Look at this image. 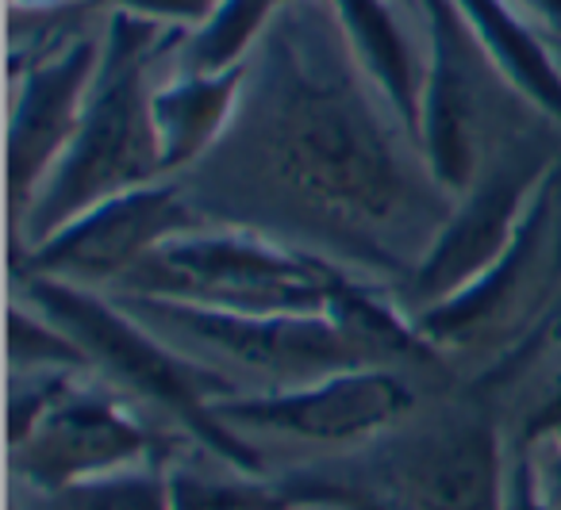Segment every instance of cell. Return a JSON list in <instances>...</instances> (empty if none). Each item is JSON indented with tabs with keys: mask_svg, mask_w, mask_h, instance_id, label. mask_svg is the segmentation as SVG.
<instances>
[{
	"mask_svg": "<svg viewBox=\"0 0 561 510\" xmlns=\"http://www.w3.org/2000/svg\"><path fill=\"white\" fill-rule=\"evenodd\" d=\"M412 4H420V0H412Z\"/></svg>",
	"mask_w": 561,
	"mask_h": 510,
	"instance_id": "29",
	"label": "cell"
},
{
	"mask_svg": "<svg viewBox=\"0 0 561 510\" xmlns=\"http://www.w3.org/2000/svg\"><path fill=\"white\" fill-rule=\"evenodd\" d=\"M550 438H561V376L546 387V395L530 407V415L523 418L515 449H538Z\"/></svg>",
	"mask_w": 561,
	"mask_h": 510,
	"instance_id": "23",
	"label": "cell"
},
{
	"mask_svg": "<svg viewBox=\"0 0 561 510\" xmlns=\"http://www.w3.org/2000/svg\"><path fill=\"white\" fill-rule=\"evenodd\" d=\"M558 50H561V43H558Z\"/></svg>",
	"mask_w": 561,
	"mask_h": 510,
	"instance_id": "30",
	"label": "cell"
},
{
	"mask_svg": "<svg viewBox=\"0 0 561 510\" xmlns=\"http://www.w3.org/2000/svg\"><path fill=\"white\" fill-rule=\"evenodd\" d=\"M247 73V66L201 73L173 62V70L158 78L154 96H150V119H154L165 177L193 173L224 142L239 116Z\"/></svg>",
	"mask_w": 561,
	"mask_h": 510,
	"instance_id": "14",
	"label": "cell"
},
{
	"mask_svg": "<svg viewBox=\"0 0 561 510\" xmlns=\"http://www.w3.org/2000/svg\"><path fill=\"white\" fill-rule=\"evenodd\" d=\"M12 280L20 288V300L35 303L85 349L89 369L96 376L119 387L127 399L162 410L201 453L234 464L242 472H265L257 449L227 422H219V415L211 410L216 399L242 392L224 369L173 346L170 338H162L154 326H147L116 295L101 292V288L70 285L58 277Z\"/></svg>",
	"mask_w": 561,
	"mask_h": 510,
	"instance_id": "4",
	"label": "cell"
},
{
	"mask_svg": "<svg viewBox=\"0 0 561 510\" xmlns=\"http://www.w3.org/2000/svg\"><path fill=\"white\" fill-rule=\"evenodd\" d=\"M9 441L12 472L43 499L178 456V445L119 387L81 369L16 372Z\"/></svg>",
	"mask_w": 561,
	"mask_h": 510,
	"instance_id": "6",
	"label": "cell"
},
{
	"mask_svg": "<svg viewBox=\"0 0 561 510\" xmlns=\"http://www.w3.org/2000/svg\"><path fill=\"white\" fill-rule=\"evenodd\" d=\"M89 9H108V12H127V16L154 20L165 27H196L216 0H85Z\"/></svg>",
	"mask_w": 561,
	"mask_h": 510,
	"instance_id": "22",
	"label": "cell"
},
{
	"mask_svg": "<svg viewBox=\"0 0 561 510\" xmlns=\"http://www.w3.org/2000/svg\"><path fill=\"white\" fill-rule=\"evenodd\" d=\"M454 9L500 81L561 131V50L546 47L535 20L515 0H454Z\"/></svg>",
	"mask_w": 561,
	"mask_h": 510,
	"instance_id": "15",
	"label": "cell"
},
{
	"mask_svg": "<svg viewBox=\"0 0 561 510\" xmlns=\"http://www.w3.org/2000/svg\"><path fill=\"white\" fill-rule=\"evenodd\" d=\"M530 453V468H535V491L542 510H561V438L542 441L538 449H523Z\"/></svg>",
	"mask_w": 561,
	"mask_h": 510,
	"instance_id": "24",
	"label": "cell"
},
{
	"mask_svg": "<svg viewBox=\"0 0 561 510\" xmlns=\"http://www.w3.org/2000/svg\"><path fill=\"white\" fill-rule=\"evenodd\" d=\"M507 461L500 430L481 410H454L389 430L323 468L385 495L404 510H507Z\"/></svg>",
	"mask_w": 561,
	"mask_h": 510,
	"instance_id": "8",
	"label": "cell"
},
{
	"mask_svg": "<svg viewBox=\"0 0 561 510\" xmlns=\"http://www.w3.org/2000/svg\"><path fill=\"white\" fill-rule=\"evenodd\" d=\"M66 4H85V0H12L16 12H35V9H66Z\"/></svg>",
	"mask_w": 561,
	"mask_h": 510,
	"instance_id": "27",
	"label": "cell"
},
{
	"mask_svg": "<svg viewBox=\"0 0 561 510\" xmlns=\"http://www.w3.org/2000/svg\"><path fill=\"white\" fill-rule=\"evenodd\" d=\"M415 9L427 24V66H423L415 142L431 177L458 200L484 165L477 70L492 62L469 35L454 0H420Z\"/></svg>",
	"mask_w": 561,
	"mask_h": 510,
	"instance_id": "12",
	"label": "cell"
},
{
	"mask_svg": "<svg viewBox=\"0 0 561 510\" xmlns=\"http://www.w3.org/2000/svg\"><path fill=\"white\" fill-rule=\"evenodd\" d=\"M116 292L170 295L247 315H328L369 338L392 361L438 357L420 338L400 295L381 280L247 223L208 219L173 234Z\"/></svg>",
	"mask_w": 561,
	"mask_h": 510,
	"instance_id": "2",
	"label": "cell"
},
{
	"mask_svg": "<svg viewBox=\"0 0 561 510\" xmlns=\"http://www.w3.org/2000/svg\"><path fill=\"white\" fill-rule=\"evenodd\" d=\"M131 315L154 326L162 338L201 361L234 364L270 380L265 387H289L358 364H397L358 331L328 315H247V311L204 308L170 295L112 292ZM219 369V364H216Z\"/></svg>",
	"mask_w": 561,
	"mask_h": 510,
	"instance_id": "7",
	"label": "cell"
},
{
	"mask_svg": "<svg viewBox=\"0 0 561 510\" xmlns=\"http://www.w3.org/2000/svg\"><path fill=\"white\" fill-rule=\"evenodd\" d=\"M558 162L561 154L542 139H507L484 158L473 185L454 200L427 254L400 285V303L408 308V315L466 288L477 273H484L504 254L542 177Z\"/></svg>",
	"mask_w": 561,
	"mask_h": 510,
	"instance_id": "9",
	"label": "cell"
},
{
	"mask_svg": "<svg viewBox=\"0 0 561 510\" xmlns=\"http://www.w3.org/2000/svg\"><path fill=\"white\" fill-rule=\"evenodd\" d=\"M507 510H542L535 491L530 453H523V449H512V461H507Z\"/></svg>",
	"mask_w": 561,
	"mask_h": 510,
	"instance_id": "25",
	"label": "cell"
},
{
	"mask_svg": "<svg viewBox=\"0 0 561 510\" xmlns=\"http://www.w3.org/2000/svg\"><path fill=\"white\" fill-rule=\"evenodd\" d=\"M9 346H12V369H89V357L62 326L50 315H43L35 303L16 300L12 303V323H9Z\"/></svg>",
	"mask_w": 561,
	"mask_h": 510,
	"instance_id": "20",
	"label": "cell"
},
{
	"mask_svg": "<svg viewBox=\"0 0 561 510\" xmlns=\"http://www.w3.org/2000/svg\"><path fill=\"white\" fill-rule=\"evenodd\" d=\"M285 0H216L208 16L188 27L173 62L201 73H224L247 66L262 35L270 32L273 16Z\"/></svg>",
	"mask_w": 561,
	"mask_h": 510,
	"instance_id": "17",
	"label": "cell"
},
{
	"mask_svg": "<svg viewBox=\"0 0 561 510\" xmlns=\"http://www.w3.org/2000/svg\"><path fill=\"white\" fill-rule=\"evenodd\" d=\"M553 341H561V315H558V323H553V331H550V346Z\"/></svg>",
	"mask_w": 561,
	"mask_h": 510,
	"instance_id": "28",
	"label": "cell"
},
{
	"mask_svg": "<svg viewBox=\"0 0 561 510\" xmlns=\"http://www.w3.org/2000/svg\"><path fill=\"white\" fill-rule=\"evenodd\" d=\"M208 223L181 177H162L93 204L12 262V277H58L85 288H119L162 242Z\"/></svg>",
	"mask_w": 561,
	"mask_h": 510,
	"instance_id": "10",
	"label": "cell"
},
{
	"mask_svg": "<svg viewBox=\"0 0 561 510\" xmlns=\"http://www.w3.org/2000/svg\"><path fill=\"white\" fill-rule=\"evenodd\" d=\"M239 116L196 170L242 193L231 223H289L404 285L454 196L358 62L328 0H285L247 62Z\"/></svg>",
	"mask_w": 561,
	"mask_h": 510,
	"instance_id": "1",
	"label": "cell"
},
{
	"mask_svg": "<svg viewBox=\"0 0 561 510\" xmlns=\"http://www.w3.org/2000/svg\"><path fill=\"white\" fill-rule=\"evenodd\" d=\"M181 39L185 27H165L127 12L104 16L101 70L89 93L85 119L16 219L20 246H35L108 196L165 177L150 96L158 85L154 70L178 55Z\"/></svg>",
	"mask_w": 561,
	"mask_h": 510,
	"instance_id": "3",
	"label": "cell"
},
{
	"mask_svg": "<svg viewBox=\"0 0 561 510\" xmlns=\"http://www.w3.org/2000/svg\"><path fill=\"white\" fill-rule=\"evenodd\" d=\"M561 315V162L538 185L507 250L466 288L415 311L412 323L435 353H489L473 392L512 384L550 349Z\"/></svg>",
	"mask_w": 561,
	"mask_h": 510,
	"instance_id": "5",
	"label": "cell"
},
{
	"mask_svg": "<svg viewBox=\"0 0 561 510\" xmlns=\"http://www.w3.org/2000/svg\"><path fill=\"white\" fill-rule=\"evenodd\" d=\"M234 433L320 441L362 449L397 430L415 410V392L397 364H358L289 387H242L211 403Z\"/></svg>",
	"mask_w": 561,
	"mask_h": 510,
	"instance_id": "11",
	"label": "cell"
},
{
	"mask_svg": "<svg viewBox=\"0 0 561 510\" xmlns=\"http://www.w3.org/2000/svg\"><path fill=\"white\" fill-rule=\"evenodd\" d=\"M104 32H78L62 47L12 70L9 119V193L12 223L27 211L32 196L66 154L89 108L96 70H101Z\"/></svg>",
	"mask_w": 561,
	"mask_h": 510,
	"instance_id": "13",
	"label": "cell"
},
{
	"mask_svg": "<svg viewBox=\"0 0 561 510\" xmlns=\"http://www.w3.org/2000/svg\"><path fill=\"white\" fill-rule=\"evenodd\" d=\"M280 484L289 487L293 499L305 502L308 510H404L392 499H385V495L369 491V487L335 476V472H328L323 464L285 472Z\"/></svg>",
	"mask_w": 561,
	"mask_h": 510,
	"instance_id": "21",
	"label": "cell"
},
{
	"mask_svg": "<svg viewBox=\"0 0 561 510\" xmlns=\"http://www.w3.org/2000/svg\"><path fill=\"white\" fill-rule=\"evenodd\" d=\"M515 4H519L542 32L558 35V43H561V0H515Z\"/></svg>",
	"mask_w": 561,
	"mask_h": 510,
	"instance_id": "26",
	"label": "cell"
},
{
	"mask_svg": "<svg viewBox=\"0 0 561 510\" xmlns=\"http://www.w3.org/2000/svg\"><path fill=\"white\" fill-rule=\"evenodd\" d=\"M170 507L173 510H308L289 495L280 476L242 472L234 464L216 461V468H201L193 461L170 464Z\"/></svg>",
	"mask_w": 561,
	"mask_h": 510,
	"instance_id": "18",
	"label": "cell"
},
{
	"mask_svg": "<svg viewBox=\"0 0 561 510\" xmlns=\"http://www.w3.org/2000/svg\"><path fill=\"white\" fill-rule=\"evenodd\" d=\"M335 20L346 35L354 62L366 70L374 89L385 96L397 119L415 139L420 131V96H423V66L427 50H415L408 27L400 24L392 0H328ZM420 147V142H415Z\"/></svg>",
	"mask_w": 561,
	"mask_h": 510,
	"instance_id": "16",
	"label": "cell"
},
{
	"mask_svg": "<svg viewBox=\"0 0 561 510\" xmlns=\"http://www.w3.org/2000/svg\"><path fill=\"white\" fill-rule=\"evenodd\" d=\"M178 461V456H173ZM142 464L116 476L89 479L50 495L58 510H173L170 507V464Z\"/></svg>",
	"mask_w": 561,
	"mask_h": 510,
	"instance_id": "19",
	"label": "cell"
}]
</instances>
